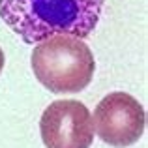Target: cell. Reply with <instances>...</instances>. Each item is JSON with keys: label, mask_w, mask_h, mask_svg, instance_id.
<instances>
[{"label": "cell", "mask_w": 148, "mask_h": 148, "mask_svg": "<svg viewBox=\"0 0 148 148\" xmlns=\"http://www.w3.org/2000/svg\"><path fill=\"white\" fill-rule=\"evenodd\" d=\"M105 0H0V19L25 43L51 36L84 40L96 30Z\"/></svg>", "instance_id": "6da1fadb"}, {"label": "cell", "mask_w": 148, "mask_h": 148, "mask_svg": "<svg viewBox=\"0 0 148 148\" xmlns=\"http://www.w3.org/2000/svg\"><path fill=\"white\" fill-rule=\"evenodd\" d=\"M2 68H4V53L0 49V71H2Z\"/></svg>", "instance_id": "5b68a950"}, {"label": "cell", "mask_w": 148, "mask_h": 148, "mask_svg": "<svg viewBox=\"0 0 148 148\" xmlns=\"http://www.w3.org/2000/svg\"><path fill=\"white\" fill-rule=\"evenodd\" d=\"M30 66L53 94H75L90 84L96 60L90 47L73 36H51L34 47Z\"/></svg>", "instance_id": "7a4b0ae2"}, {"label": "cell", "mask_w": 148, "mask_h": 148, "mask_svg": "<svg viewBox=\"0 0 148 148\" xmlns=\"http://www.w3.org/2000/svg\"><path fill=\"white\" fill-rule=\"evenodd\" d=\"M40 131L47 148H90L96 135L90 111L75 99L49 103L41 114Z\"/></svg>", "instance_id": "277c9868"}, {"label": "cell", "mask_w": 148, "mask_h": 148, "mask_svg": "<svg viewBox=\"0 0 148 148\" xmlns=\"http://www.w3.org/2000/svg\"><path fill=\"white\" fill-rule=\"evenodd\" d=\"M94 133L114 148L131 146L143 137L146 114L143 105L126 92H112L98 103L92 116Z\"/></svg>", "instance_id": "3957f363"}]
</instances>
